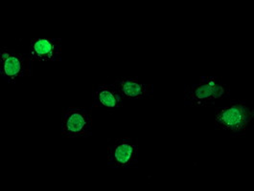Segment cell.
<instances>
[{
    "mask_svg": "<svg viewBox=\"0 0 254 191\" xmlns=\"http://www.w3.org/2000/svg\"><path fill=\"white\" fill-rule=\"evenodd\" d=\"M215 129L232 138L247 135L254 127L253 103L245 99H230L221 107L215 108Z\"/></svg>",
    "mask_w": 254,
    "mask_h": 191,
    "instance_id": "6da1fadb",
    "label": "cell"
},
{
    "mask_svg": "<svg viewBox=\"0 0 254 191\" xmlns=\"http://www.w3.org/2000/svg\"><path fill=\"white\" fill-rule=\"evenodd\" d=\"M230 86L219 77H199L198 82L184 89V104L190 107H209L229 97Z\"/></svg>",
    "mask_w": 254,
    "mask_h": 191,
    "instance_id": "7a4b0ae2",
    "label": "cell"
},
{
    "mask_svg": "<svg viewBox=\"0 0 254 191\" xmlns=\"http://www.w3.org/2000/svg\"><path fill=\"white\" fill-rule=\"evenodd\" d=\"M34 60L27 54H19L8 47L0 49V76L5 82L15 83L33 75Z\"/></svg>",
    "mask_w": 254,
    "mask_h": 191,
    "instance_id": "3957f363",
    "label": "cell"
},
{
    "mask_svg": "<svg viewBox=\"0 0 254 191\" xmlns=\"http://www.w3.org/2000/svg\"><path fill=\"white\" fill-rule=\"evenodd\" d=\"M92 114L86 107H66L62 110V130L64 138L76 139L92 135Z\"/></svg>",
    "mask_w": 254,
    "mask_h": 191,
    "instance_id": "277c9868",
    "label": "cell"
},
{
    "mask_svg": "<svg viewBox=\"0 0 254 191\" xmlns=\"http://www.w3.org/2000/svg\"><path fill=\"white\" fill-rule=\"evenodd\" d=\"M107 151V164L110 168L137 167L138 140L136 138H116Z\"/></svg>",
    "mask_w": 254,
    "mask_h": 191,
    "instance_id": "5b68a950",
    "label": "cell"
},
{
    "mask_svg": "<svg viewBox=\"0 0 254 191\" xmlns=\"http://www.w3.org/2000/svg\"><path fill=\"white\" fill-rule=\"evenodd\" d=\"M62 40L37 38L31 40L29 55L34 61L58 62L62 60Z\"/></svg>",
    "mask_w": 254,
    "mask_h": 191,
    "instance_id": "8992f818",
    "label": "cell"
},
{
    "mask_svg": "<svg viewBox=\"0 0 254 191\" xmlns=\"http://www.w3.org/2000/svg\"><path fill=\"white\" fill-rule=\"evenodd\" d=\"M113 84L121 93L124 100L150 99L154 97V85L145 83L138 78L122 77L116 79Z\"/></svg>",
    "mask_w": 254,
    "mask_h": 191,
    "instance_id": "52a82bcc",
    "label": "cell"
},
{
    "mask_svg": "<svg viewBox=\"0 0 254 191\" xmlns=\"http://www.w3.org/2000/svg\"><path fill=\"white\" fill-rule=\"evenodd\" d=\"M124 99L118 89L113 83H98L92 86V106L117 109L123 106Z\"/></svg>",
    "mask_w": 254,
    "mask_h": 191,
    "instance_id": "ba28073f",
    "label": "cell"
}]
</instances>
